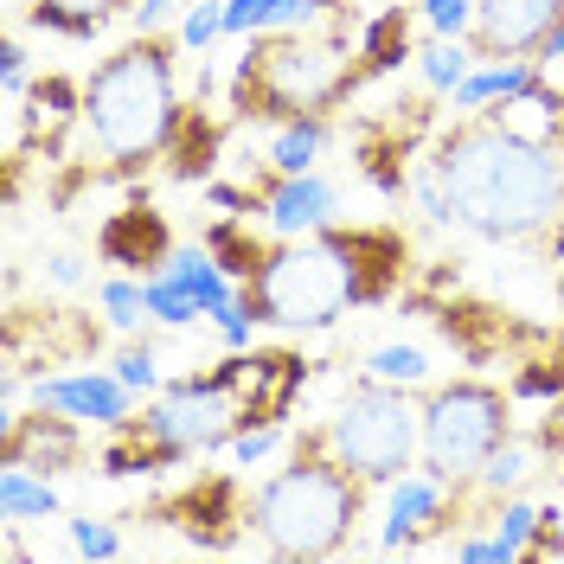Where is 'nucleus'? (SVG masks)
Here are the masks:
<instances>
[{"label":"nucleus","instance_id":"1","mask_svg":"<svg viewBox=\"0 0 564 564\" xmlns=\"http://www.w3.org/2000/svg\"><path fill=\"white\" fill-rule=\"evenodd\" d=\"M423 167L443 180L456 231L564 263V141L513 129L500 109H456L430 135Z\"/></svg>","mask_w":564,"mask_h":564},{"label":"nucleus","instance_id":"2","mask_svg":"<svg viewBox=\"0 0 564 564\" xmlns=\"http://www.w3.org/2000/svg\"><path fill=\"white\" fill-rule=\"evenodd\" d=\"M411 276V238L404 225H321L302 238H263L250 245V270L238 276V302L257 327H334L347 308H379Z\"/></svg>","mask_w":564,"mask_h":564},{"label":"nucleus","instance_id":"3","mask_svg":"<svg viewBox=\"0 0 564 564\" xmlns=\"http://www.w3.org/2000/svg\"><path fill=\"white\" fill-rule=\"evenodd\" d=\"M366 26V20H359ZM359 26H270L238 39V65L225 77V109L238 129H276L289 116H334L359 97Z\"/></svg>","mask_w":564,"mask_h":564},{"label":"nucleus","instance_id":"4","mask_svg":"<svg viewBox=\"0 0 564 564\" xmlns=\"http://www.w3.org/2000/svg\"><path fill=\"white\" fill-rule=\"evenodd\" d=\"M180 58H186L180 33L154 26V33L122 39L84 77V135L104 154L97 161L104 180H141L148 167H161V154L180 129V109H186Z\"/></svg>","mask_w":564,"mask_h":564},{"label":"nucleus","instance_id":"5","mask_svg":"<svg viewBox=\"0 0 564 564\" xmlns=\"http://www.w3.org/2000/svg\"><path fill=\"white\" fill-rule=\"evenodd\" d=\"M366 494L372 481L321 443L315 423H302L282 468L250 488V545L270 558H340L366 520Z\"/></svg>","mask_w":564,"mask_h":564},{"label":"nucleus","instance_id":"6","mask_svg":"<svg viewBox=\"0 0 564 564\" xmlns=\"http://www.w3.org/2000/svg\"><path fill=\"white\" fill-rule=\"evenodd\" d=\"M321 443L347 462L352 475H366L372 488H391L398 475L417 468L423 449V398H411L404 386H379V379H359V386L315 417Z\"/></svg>","mask_w":564,"mask_h":564},{"label":"nucleus","instance_id":"7","mask_svg":"<svg viewBox=\"0 0 564 564\" xmlns=\"http://www.w3.org/2000/svg\"><path fill=\"white\" fill-rule=\"evenodd\" d=\"M513 386H494L481 372H462L443 386H423V449L417 468L443 481H468L481 462L513 436Z\"/></svg>","mask_w":564,"mask_h":564},{"label":"nucleus","instance_id":"8","mask_svg":"<svg viewBox=\"0 0 564 564\" xmlns=\"http://www.w3.org/2000/svg\"><path fill=\"white\" fill-rule=\"evenodd\" d=\"M129 520L180 532L199 552H238V545H250V481L238 468H199L193 481L141 500Z\"/></svg>","mask_w":564,"mask_h":564},{"label":"nucleus","instance_id":"9","mask_svg":"<svg viewBox=\"0 0 564 564\" xmlns=\"http://www.w3.org/2000/svg\"><path fill=\"white\" fill-rule=\"evenodd\" d=\"M436 104H449V97H436L430 84L423 90H411V97H391L386 109H359L352 116V167L372 180L386 199H404L411 193V161H423V148H430V135L443 129L436 122Z\"/></svg>","mask_w":564,"mask_h":564},{"label":"nucleus","instance_id":"10","mask_svg":"<svg viewBox=\"0 0 564 564\" xmlns=\"http://www.w3.org/2000/svg\"><path fill=\"white\" fill-rule=\"evenodd\" d=\"M84 129V84L65 70H45L26 84V97L13 104V148H7V206H20L26 167H58L70 135Z\"/></svg>","mask_w":564,"mask_h":564},{"label":"nucleus","instance_id":"11","mask_svg":"<svg viewBox=\"0 0 564 564\" xmlns=\"http://www.w3.org/2000/svg\"><path fill=\"white\" fill-rule=\"evenodd\" d=\"M109 321L84 315V308H65V302H45V308H26L13 302L7 308V379L0 386H20L39 366H84L97 359Z\"/></svg>","mask_w":564,"mask_h":564},{"label":"nucleus","instance_id":"12","mask_svg":"<svg viewBox=\"0 0 564 564\" xmlns=\"http://www.w3.org/2000/svg\"><path fill=\"white\" fill-rule=\"evenodd\" d=\"M84 430H90L84 417H70L58 404H39V398H33V411L7 404V417H0V462L39 468V475H77L90 462Z\"/></svg>","mask_w":564,"mask_h":564},{"label":"nucleus","instance_id":"13","mask_svg":"<svg viewBox=\"0 0 564 564\" xmlns=\"http://www.w3.org/2000/svg\"><path fill=\"white\" fill-rule=\"evenodd\" d=\"M250 186V218H263L282 238H302L340 218V180H327L321 167L308 174H276V167H245L238 174Z\"/></svg>","mask_w":564,"mask_h":564},{"label":"nucleus","instance_id":"14","mask_svg":"<svg viewBox=\"0 0 564 564\" xmlns=\"http://www.w3.org/2000/svg\"><path fill=\"white\" fill-rule=\"evenodd\" d=\"M564 20V0H475V26H468V52L494 65V58H539V45L552 39Z\"/></svg>","mask_w":564,"mask_h":564},{"label":"nucleus","instance_id":"15","mask_svg":"<svg viewBox=\"0 0 564 564\" xmlns=\"http://www.w3.org/2000/svg\"><path fill=\"white\" fill-rule=\"evenodd\" d=\"M231 154V122L212 109V70L199 65V84L186 90V109H180V129L167 141V154H161V174L180 180V186H199L212 180V167Z\"/></svg>","mask_w":564,"mask_h":564},{"label":"nucleus","instance_id":"16","mask_svg":"<svg viewBox=\"0 0 564 564\" xmlns=\"http://www.w3.org/2000/svg\"><path fill=\"white\" fill-rule=\"evenodd\" d=\"M174 231H167V218L148 206V193H129V206L109 212L104 225H97V257L116 263V270H129V276H154V270H167V257H174Z\"/></svg>","mask_w":564,"mask_h":564},{"label":"nucleus","instance_id":"17","mask_svg":"<svg viewBox=\"0 0 564 564\" xmlns=\"http://www.w3.org/2000/svg\"><path fill=\"white\" fill-rule=\"evenodd\" d=\"M33 398L39 404H58V411H70V417H84V423H97V430H109V423H122L135 411L141 391H129L116 372L84 366V372H39Z\"/></svg>","mask_w":564,"mask_h":564},{"label":"nucleus","instance_id":"18","mask_svg":"<svg viewBox=\"0 0 564 564\" xmlns=\"http://www.w3.org/2000/svg\"><path fill=\"white\" fill-rule=\"evenodd\" d=\"M443 500H449V481L443 475H398L386 494V532H379V545L386 552H423L430 545V532H436V513H443Z\"/></svg>","mask_w":564,"mask_h":564},{"label":"nucleus","instance_id":"19","mask_svg":"<svg viewBox=\"0 0 564 564\" xmlns=\"http://www.w3.org/2000/svg\"><path fill=\"white\" fill-rule=\"evenodd\" d=\"M398 65H417V7H379L359 26V90L391 77Z\"/></svg>","mask_w":564,"mask_h":564},{"label":"nucleus","instance_id":"20","mask_svg":"<svg viewBox=\"0 0 564 564\" xmlns=\"http://www.w3.org/2000/svg\"><path fill=\"white\" fill-rule=\"evenodd\" d=\"M327 141H334V116H289V122H276L270 135H263V148L257 154H238L231 167L245 174V167H276V174H308V167H321V154H327Z\"/></svg>","mask_w":564,"mask_h":564},{"label":"nucleus","instance_id":"21","mask_svg":"<svg viewBox=\"0 0 564 564\" xmlns=\"http://www.w3.org/2000/svg\"><path fill=\"white\" fill-rule=\"evenodd\" d=\"M545 84V65L539 58H494V65H475L468 77L456 84L449 109H488V104H513Z\"/></svg>","mask_w":564,"mask_h":564},{"label":"nucleus","instance_id":"22","mask_svg":"<svg viewBox=\"0 0 564 564\" xmlns=\"http://www.w3.org/2000/svg\"><path fill=\"white\" fill-rule=\"evenodd\" d=\"M135 0H20V20L58 39H97L109 20H122Z\"/></svg>","mask_w":564,"mask_h":564},{"label":"nucleus","instance_id":"23","mask_svg":"<svg viewBox=\"0 0 564 564\" xmlns=\"http://www.w3.org/2000/svg\"><path fill=\"white\" fill-rule=\"evenodd\" d=\"M167 276L199 302V315H206V321L218 315V308H231V302H238V276H231L206 245H180L174 257H167Z\"/></svg>","mask_w":564,"mask_h":564},{"label":"nucleus","instance_id":"24","mask_svg":"<svg viewBox=\"0 0 564 564\" xmlns=\"http://www.w3.org/2000/svg\"><path fill=\"white\" fill-rule=\"evenodd\" d=\"M0 520H13V527H26V520H58V488H52V475L0 462Z\"/></svg>","mask_w":564,"mask_h":564},{"label":"nucleus","instance_id":"25","mask_svg":"<svg viewBox=\"0 0 564 564\" xmlns=\"http://www.w3.org/2000/svg\"><path fill=\"white\" fill-rule=\"evenodd\" d=\"M359 379H379V386L423 391V386H436V366H430V352L411 347V340H386V347H372V352H366Z\"/></svg>","mask_w":564,"mask_h":564},{"label":"nucleus","instance_id":"26","mask_svg":"<svg viewBox=\"0 0 564 564\" xmlns=\"http://www.w3.org/2000/svg\"><path fill=\"white\" fill-rule=\"evenodd\" d=\"M481 65L475 52H468V39H449V33H430L417 45V77L436 90V97H456V84L468 77V70Z\"/></svg>","mask_w":564,"mask_h":564},{"label":"nucleus","instance_id":"27","mask_svg":"<svg viewBox=\"0 0 564 564\" xmlns=\"http://www.w3.org/2000/svg\"><path fill=\"white\" fill-rule=\"evenodd\" d=\"M141 295H148V321H161V327H193V321H199V302H193L167 270L141 276Z\"/></svg>","mask_w":564,"mask_h":564},{"label":"nucleus","instance_id":"28","mask_svg":"<svg viewBox=\"0 0 564 564\" xmlns=\"http://www.w3.org/2000/svg\"><path fill=\"white\" fill-rule=\"evenodd\" d=\"M97 302H104V321L116 327V334H135L141 321H148V295H141V276H104Z\"/></svg>","mask_w":564,"mask_h":564},{"label":"nucleus","instance_id":"29","mask_svg":"<svg viewBox=\"0 0 564 564\" xmlns=\"http://www.w3.org/2000/svg\"><path fill=\"white\" fill-rule=\"evenodd\" d=\"M218 39H225V0H186V13H180V45L206 58Z\"/></svg>","mask_w":564,"mask_h":564},{"label":"nucleus","instance_id":"30","mask_svg":"<svg viewBox=\"0 0 564 564\" xmlns=\"http://www.w3.org/2000/svg\"><path fill=\"white\" fill-rule=\"evenodd\" d=\"M109 372H116L129 391L148 398V391H161V352H154V340H129V347L116 352V366H109Z\"/></svg>","mask_w":564,"mask_h":564},{"label":"nucleus","instance_id":"31","mask_svg":"<svg viewBox=\"0 0 564 564\" xmlns=\"http://www.w3.org/2000/svg\"><path fill=\"white\" fill-rule=\"evenodd\" d=\"M532 527H539V507H532V500H520V494H513V500H507V507L494 513V532H500V539L513 545V558H520V564H527Z\"/></svg>","mask_w":564,"mask_h":564},{"label":"nucleus","instance_id":"32","mask_svg":"<svg viewBox=\"0 0 564 564\" xmlns=\"http://www.w3.org/2000/svg\"><path fill=\"white\" fill-rule=\"evenodd\" d=\"M276 7L282 0H225V39L270 33V26H276Z\"/></svg>","mask_w":564,"mask_h":564},{"label":"nucleus","instance_id":"33","mask_svg":"<svg viewBox=\"0 0 564 564\" xmlns=\"http://www.w3.org/2000/svg\"><path fill=\"white\" fill-rule=\"evenodd\" d=\"M65 532L84 558H116L122 552V532L109 527V520H65Z\"/></svg>","mask_w":564,"mask_h":564},{"label":"nucleus","instance_id":"34","mask_svg":"<svg viewBox=\"0 0 564 564\" xmlns=\"http://www.w3.org/2000/svg\"><path fill=\"white\" fill-rule=\"evenodd\" d=\"M417 13L430 20V33L449 39H468V26H475V0H417Z\"/></svg>","mask_w":564,"mask_h":564},{"label":"nucleus","instance_id":"35","mask_svg":"<svg viewBox=\"0 0 564 564\" xmlns=\"http://www.w3.org/2000/svg\"><path fill=\"white\" fill-rule=\"evenodd\" d=\"M545 558H564V507H539V527H532V545H527V564H545Z\"/></svg>","mask_w":564,"mask_h":564},{"label":"nucleus","instance_id":"36","mask_svg":"<svg viewBox=\"0 0 564 564\" xmlns=\"http://www.w3.org/2000/svg\"><path fill=\"white\" fill-rule=\"evenodd\" d=\"M456 558L462 564H520V558H513V545H507L500 532H488V539H481V532H462V539H456Z\"/></svg>","mask_w":564,"mask_h":564},{"label":"nucleus","instance_id":"37","mask_svg":"<svg viewBox=\"0 0 564 564\" xmlns=\"http://www.w3.org/2000/svg\"><path fill=\"white\" fill-rule=\"evenodd\" d=\"M532 443L545 449V468H558V475H564V391L552 398V411L539 417V430H532Z\"/></svg>","mask_w":564,"mask_h":564},{"label":"nucleus","instance_id":"38","mask_svg":"<svg viewBox=\"0 0 564 564\" xmlns=\"http://www.w3.org/2000/svg\"><path fill=\"white\" fill-rule=\"evenodd\" d=\"M282 443V423H270V430H238V436H231V449H225V456L238 462V468H250V462H263L270 456V449H276Z\"/></svg>","mask_w":564,"mask_h":564},{"label":"nucleus","instance_id":"39","mask_svg":"<svg viewBox=\"0 0 564 564\" xmlns=\"http://www.w3.org/2000/svg\"><path fill=\"white\" fill-rule=\"evenodd\" d=\"M212 327H218V340H225V352H245V347H250V334H257V321H250V308H245V302L218 308V315H212Z\"/></svg>","mask_w":564,"mask_h":564},{"label":"nucleus","instance_id":"40","mask_svg":"<svg viewBox=\"0 0 564 564\" xmlns=\"http://www.w3.org/2000/svg\"><path fill=\"white\" fill-rule=\"evenodd\" d=\"M0 84H7V104H20L26 84H33V70H26V45H20V39L0 45Z\"/></svg>","mask_w":564,"mask_h":564},{"label":"nucleus","instance_id":"41","mask_svg":"<svg viewBox=\"0 0 564 564\" xmlns=\"http://www.w3.org/2000/svg\"><path fill=\"white\" fill-rule=\"evenodd\" d=\"M39 263H45V276L58 282V289H77V282H84V257H77V250H45Z\"/></svg>","mask_w":564,"mask_h":564},{"label":"nucleus","instance_id":"42","mask_svg":"<svg viewBox=\"0 0 564 564\" xmlns=\"http://www.w3.org/2000/svg\"><path fill=\"white\" fill-rule=\"evenodd\" d=\"M174 7H180V0H135V7H129V20H135V33H154Z\"/></svg>","mask_w":564,"mask_h":564},{"label":"nucleus","instance_id":"43","mask_svg":"<svg viewBox=\"0 0 564 564\" xmlns=\"http://www.w3.org/2000/svg\"><path fill=\"white\" fill-rule=\"evenodd\" d=\"M558 58H564V20H558V26H552V39L539 45V65H558Z\"/></svg>","mask_w":564,"mask_h":564},{"label":"nucleus","instance_id":"44","mask_svg":"<svg viewBox=\"0 0 564 564\" xmlns=\"http://www.w3.org/2000/svg\"><path fill=\"white\" fill-rule=\"evenodd\" d=\"M558 295H564V263H558Z\"/></svg>","mask_w":564,"mask_h":564}]
</instances>
